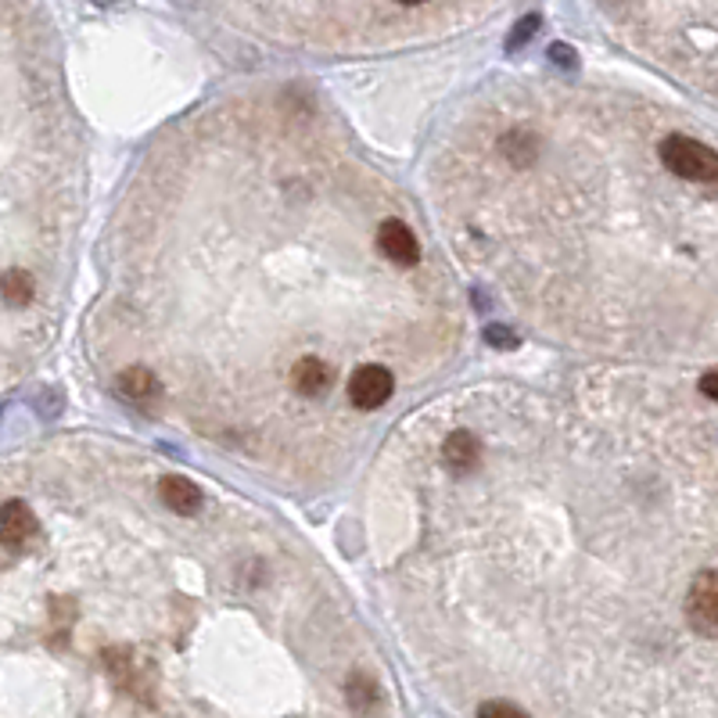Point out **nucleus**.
Segmentation results:
<instances>
[{"label": "nucleus", "mask_w": 718, "mask_h": 718, "mask_svg": "<svg viewBox=\"0 0 718 718\" xmlns=\"http://www.w3.org/2000/svg\"><path fill=\"white\" fill-rule=\"evenodd\" d=\"M395 392V378L388 367H360L349 381V399L356 410H381Z\"/></svg>", "instance_id": "3"}, {"label": "nucleus", "mask_w": 718, "mask_h": 718, "mask_svg": "<svg viewBox=\"0 0 718 718\" xmlns=\"http://www.w3.org/2000/svg\"><path fill=\"white\" fill-rule=\"evenodd\" d=\"M657 155H662L665 169L676 173L679 180H690V184H715L718 176V155L701 144V140H690V137H665L662 148H657Z\"/></svg>", "instance_id": "1"}, {"label": "nucleus", "mask_w": 718, "mask_h": 718, "mask_svg": "<svg viewBox=\"0 0 718 718\" xmlns=\"http://www.w3.org/2000/svg\"><path fill=\"white\" fill-rule=\"evenodd\" d=\"M0 299H4L11 310H22V305H29L33 299V277L29 269H4L0 274Z\"/></svg>", "instance_id": "11"}, {"label": "nucleus", "mask_w": 718, "mask_h": 718, "mask_svg": "<svg viewBox=\"0 0 718 718\" xmlns=\"http://www.w3.org/2000/svg\"><path fill=\"white\" fill-rule=\"evenodd\" d=\"M33 536H37V517H33L29 503H22V500L0 503V543L18 550V546H26Z\"/></svg>", "instance_id": "6"}, {"label": "nucleus", "mask_w": 718, "mask_h": 718, "mask_svg": "<svg viewBox=\"0 0 718 718\" xmlns=\"http://www.w3.org/2000/svg\"><path fill=\"white\" fill-rule=\"evenodd\" d=\"M291 388L302 399H324L335 388V370L331 363H324L320 356H302L291 367Z\"/></svg>", "instance_id": "5"}, {"label": "nucleus", "mask_w": 718, "mask_h": 718, "mask_svg": "<svg viewBox=\"0 0 718 718\" xmlns=\"http://www.w3.org/2000/svg\"><path fill=\"white\" fill-rule=\"evenodd\" d=\"M481 456H486V445H481L475 431H464V428L453 431L442 445V461L453 470H461V475H470V470L481 464Z\"/></svg>", "instance_id": "7"}, {"label": "nucleus", "mask_w": 718, "mask_h": 718, "mask_svg": "<svg viewBox=\"0 0 718 718\" xmlns=\"http://www.w3.org/2000/svg\"><path fill=\"white\" fill-rule=\"evenodd\" d=\"M345 701H349V708L356 711V715H370L374 704H378V690H374V679L363 676V672L352 676V679L345 682Z\"/></svg>", "instance_id": "12"}, {"label": "nucleus", "mask_w": 718, "mask_h": 718, "mask_svg": "<svg viewBox=\"0 0 718 718\" xmlns=\"http://www.w3.org/2000/svg\"><path fill=\"white\" fill-rule=\"evenodd\" d=\"M686 621L690 629L711 640L715 629H718V585H715V571L704 568L697 579L690 582V593H686Z\"/></svg>", "instance_id": "2"}, {"label": "nucleus", "mask_w": 718, "mask_h": 718, "mask_svg": "<svg viewBox=\"0 0 718 718\" xmlns=\"http://www.w3.org/2000/svg\"><path fill=\"white\" fill-rule=\"evenodd\" d=\"M500 151H503V155H507L511 166L528 169V166H532V162L539 159V137H536V134H528V129H517V134H507V137H503Z\"/></svg>", "instance_id": "10"}, {"label": "nucleus", "mask_w": 718, "mask_h": 718, "mask_svg": "<svg viewBox=\"0 0 718 718\" xmlns=\"http://www.w3.org/2000/svg\"><path fill=\"white\" fill-rule=\"evenodd\" d=\"M701 392H704V399H715V374H711V370L704 374V381H701Z\"/></svg>", "instance_id": "15"}, {"label": "nucleus", "mask_w": 718, "mask_h": 718, "mask_svg": "<svg viewBox=\"0 0 718 718\" xmlns=\"http://www.w3.org/2000/svg\"><path fill=\"white\" fill-rule=\"evenodd\" d=\"M536 26H539V18H536V15H528V18L521 22V26H517V33H514V37H511V43H507L511 51H514L517 43H525L528 37H532V33H536Z\"/></svg>", "instance_id": "14"}, {"label": "nucleus", "mask_w": 718, "mask_h": 718, "mask_svg": "<svg viewBox=\"0 0 718 718\" xmlns=\"http://www.w3.org/2000/svg\"><path fill=\"white\" fill-rule=\"evenodd\" d=\"M478 718H532L528 711H521L517 704H511V701H486L478 708Z\"/></svg>", "instance_id": "13"}, {"label": "nucleus", "mask_w": 718, "mask_h": 718, "mask_svg": "<svg viewBox=\"0 0 718 718\" xmlns=\"http://www.w3.org/2000/svg\"><path fill=\"white\" fill-rule=\"evenodd\" d=\"M159 489H162V503H166V507L173 514H180V517H194V514H202V507H205L202 489H198L191 478L169 475V478H162Z\"/></svg>", "instance_id": "8"}, {"label": "nucleus", "mask_w": 718, "mask_h": 718, "mask_svg": "<svg viewBox=\"0 0 718 718\" xmlns=\"http://www.w3.org/2000/svg\"><path fill=\"white\" fill-rule=\"evenodd\" d=\"M489 338H492V341H503V349H511V345H514V338H511L507 331H500V327H492Z\"/></svg>", "instance_id": "16"}, {"label": "nucleus", "mask_w": 718, "mask_h": 718, "mask_svg": "<svg viewBox=\"0 0 718 718\" xmlns=\"http://www.w3.org/2000/svg\"><path fill=\"white\" fill-rule=\"evenodd\" d=\"M119 388H123V395L134 399V403H155V399L162 395L159 378H155L151 370H144V367L123 370V374H119Z\"/></svg>", "instance_id": "9"}, {"label": "nucleus", "mask_w": 718, "mask_h": 718, "mask_svg": "<svg viewBox=\"0 0 718 718\" xmlns=\"http://www.w3.org/2000/svg\"><path fill=\"white\" fill-rule=\"evenodd\" d=\"M378 249L388 263L395 266H417L420 259V244H417V234L406 227L403 219H385L378 227Z\"/></svg>", "instance_id": "4"}]
</instances>
